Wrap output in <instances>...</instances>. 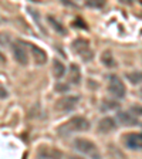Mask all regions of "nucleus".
Returning <instances> with one entry per match:
<instances>
[{"label": "nucleus", "instance_id": "1", "mask_svg": "<svg viewBox=\"0 0 142 159\" xmlns=\"http://www.w3.org/2000/svg\"><path fill=\"white\" fill-rule=\"evenodd\" d=\"M91 128V124L87 118L84 116H74L66 124L57 128V134L60 136H68L74 132H85Z\"/></svg>", "mask_w": 142, "mask_h": 159}, {"label": "nucleus", "instance_id": "2", "mask_svg": "<svg viewBox=\"0 0 142 159\" xmlns=\"http://www.w3.org/2000/svg\"><path fill=\"white\" fill-rule=\"evenodd\" d=\"M71 51L77 54L84 63H89L94 58V53L89 47V41L83 39V37H78L71 43Z\"/></svg>", "mask_w": 142, "mask_h": 159}, {"label": "nucleus", "instance_id": "3", "mask_svg": "<svg viewBox=\"0 0 142 159\" xmlns=\"http://www.w3.org/2000/svg\"><path fill=\"white\" fill-rule=\"evenodd\" d=\"M73 146L77 152H80L81 155L89 156V158H99V152H98L97 145L93 142V141H89V139H87V138L74 139Z\"/></svg>", "mask_w": 142, "mask_h": 159}, {"label": "nucleus", "instance_id": "4", "mask_svg": "<svg viewBox=\"0 0 142 159\" xmlns=\"http://www.w3.org/2000/svg\"><path fill=\"white\" fill-rule=\"evenodd\" d=\"M108 91L117 99H122L126 94V87L118 75H109L108 77Z\"/></svg>", "mask_w": 142, "mask_h": 159}, {"label": "nucleus", "instance_id": "5", "mask_svg": "<svg viewBox=\"0 0 142 159\" xmlns=\"http://www.w3.org/2000/svg\"><path fill=\"white\" fill-rule=\"evenodd\" d=\"M78 101H80V97L77 95H68V97H63V98L57 99L56 102V111L57 112H61V114H68L71 111L77 108L78 105Z\"/></svg>", "mask_w": 142, "mask_h": 159}, {"label": "nucleus", "instance_id": "6", "mask_svg": "<svg viewBox=\"0 0 142 159\" xmlns=\"http://www.w3.org/2000/svg\"><path fill=\"white\" fill-rule=\"evenodd\" d=\"M11 53H13V58L17 64L26 67L29 64V51L24 47V44L21 41L11 44Z\"/></svg>", "mask_w": 142, "mask_h": 159}, {"label": "nucleus", "instance_id": "7", "mask_svg": "<svg viewBox=\"0 0 142 159\" xmlns=\"http://www.w3.org/2000/svg\"><path fill=\"white\" fill-rule=\"evenodd\" d=\"M124 145L131 151H142V132L126 134L124 138Z\"/></svg>", "mask_w": 142, "mask_h": 159}, {"label": "nucleus", "instance_id": "8", "mask_svg": "<svg viewBox=\"0 0 142 159\" xmlns=\"http://www.w3.org/2000/svg\"><path fill=\"white\" fill-rule=\"evenodd\" d=\"M115 121L124 126H138L139 125L138 118L132 112H128V111H118L115 114Z\"/></svg>", "mask_w": 142, "mask_h": 159}, {"label": "nucleus", "instance_id": "9", "mask_svg": "<svg viewBox=\"0 0 142 159\" xmlns=\"http://www.w3.org/2000/svg\"><path fill=\"white\" fill-rule=\"evenodd\" d=\"M97 128H98L99 134H109L117 129V121L115 118H111V116H104L98 122Z\"/></svg>", "mask_w": 142, "mask_h": 159}, {"label": "nucleus", "instance_id": "10", "mask_svg": "<svg viewBox=\"0 0 142 159\" xmlns=\"http://www.w3.org/2000/svg\"><path fill=\"white\" fill-rule=\"evenodd\" d=\"M27 46H29L30 51H31V56H33L34 61H36L37 64H46L47 63V54L43 48L37 47L36 44H33V43H29Z\"/></svg>", "mask_w": 142, "mask_h": 159}, {"label": "nucleus", "instance_id": "11", "mask_svg": "<svg viewBox=\"0 0 142 159\" xmlns=\"http://www.w3.org/2000/svg\"><path fill=\"white\" fill-rule=\"evenodd\" d=\"M37 156L39 158H61L63 156V152H60V151H57V149L54 148H48V146L43 145V146H40L39 151H37Z\"/></svg>", "mask_w": 142, "mask_h": 159}, {"label": "nucleus", "instance_id": "12", "mask_svg": "<svg viewBox=\"0 0 142 159\" xmlns=\"http://www.w3.org/2000/svg\"><path fill=\"white\" fill-rule=\"evenodd\" d=\"M68 77H70V83L74 85H80L81 84V70H80L78 64H71L68 68Z\"/></svg>", "mask_w": 142, "mask_h": 159}, {"label": "nucleus", "instance_id": "13", "mask_svg": "<svg viewBox=\"0 0 142 159\" xmlns=\"http://www.w3.org/2000/svg\"><path fill=\"white\" fill-rule=\"evenodd\" d=\"M66 74H67V67L64 66V63L57 58H54L53 60V75L56 77L57 80H61V78H64Z\"/></svg>", "mask_w": 142, "mask_h": 159}, {"label": "nucleus", "instance_id": "14", "mask_svg": "<svg viewBox=\"0 0 142 159\" xmlns=\"http://www.w3.org/2000/svg\"><path fill=\"white\" fill-rule=\"evenodd\" d=\"M47 20H48V24L53 27V30L57 34H60V36H67V29L63 26L61 21H58V20H57L56 17H53L51 14L47 16Z\"/></svg>", "mask_w": 142, "mask_h": 159}, {"label": "nucleus", "instance_id": "15", "mask_svg": "<svg viewBox=\"0 0 142 159\" xmlns=\"http://www.w3.org/2000/svg\"><path fill=\"white\" fill-rule=\"evenodd\" d=\"M27 13L33 17L34 23H36V26L39 27L40 30H41V33H43L44 36H47V30L44 29L43 23H41V16H40V11H39V10L34 9V7H27Z\"/></svg>", "mask_w": 142, "mask_h": 159}, {"label": "nucleus", "instance_id": "16", "mask_svg": "<svg viewBox=\"0 0 142 159\" xmlns=\"http://www.w3.org/2000/svg\"><path fill=\"white\" fill-rule=\"evenodd\" d=\"M99 60H101V63L105 67H108V68H114V67L117 66V61L111 51H104V53L101 54V57H99Z\"/></svg>", "mask_w": 142, "mask_h": 159}, {"label": "nucleus", "instance_id": "17", "mask_svg": "<svg viewBox=\"0 0 142 159\" xmlns=\"http://www.w3.org/2000/svg\"><path fill=\"white\" fill-rule=\"evenodd\" d=\"M119 104L118 101H112V99H105V101H103V105H101V111H109V109H115L118 108Z\"/></svg>", "mask_w": 142, "mask_h": 159}, {"label": "nucleus", "instance_id": "18", "mask_svg": "<svg viewBox=\"0 0 142 159\" xmlns=\"http://www.w3.org/2000/svg\"><path fill=\"white\" fill-rule=\"evenodd\" d=\"M85 6L89 9H103L105 6V0H85Z\"/></svg>", "mask_w": 142, "mask_h": 159}, {"label": "nucleus", "instance_id": "19", "mask_svg": "<svg viewBox=\"0 0 142 159\" xmlns=\"http://www.w3.org/2000/svg\"><path fill=\"white\" fill-rule=\"evenodd\" d=\"M126 78H128L132 84H141L142 83V73L141 71H135V73L126 74Z\"/></svg>", "mask_w": 142, "mask_h": 159}, {"label": "nucleus", "instance_id": "20", "mask_svg": "<svg viewBox=\"0 0 142 159\" xmlns=\"http://www.w3.org/2000/svg\"><path fill=\"white\" fill-rule=\"evenodd\" d=\"M54 91L56 93H58V94H66V93H68L70 91V85L68 84H66V83H57L56 84V87H54Z\"/></svg>", "mask_w": 142, "mask_h": 159}, {"label": "nucleus", "instance_id": "21", "mask_svg": "<svg viewBox=\"0 0 142 159\" xmlns=\"http://www.w3.org/2000/svg\"><path fill=\"white\" fill-rule=\"evenodd\" d=\"M9 43H10V37L7 36V34L0 33V46H2V47H6Z\"/></svg>", "mask_w": 142, "mask_h": 159}, {"label": "nucleus", "instance_id": "22", "mask_svg": "<svg viewBox=\"0 0 142 159\" xmlns=\"http://www.w3.org/2000/svg\"><path fill=\"white\" fill-rule=\"evenodd\" d=\"M129 112H132L134 115H142V105H132Z\"/></svg>", "mask_w": 142, "mask_h": 159}, {"label": "nucleus", "instance_id": "23", "mask_svg": "<svg viewBox=\"0 0 142 159\" xmlns=\"http://www.w3.org/2000/svg\"><path fill=\"white\" fill-rule=\"evenodd\" d=\"M9 97V93H7V89L4 87L0 85V99H6Z\"/></svg>", "mask_w": 142, "mask_h": 159}, {"label": "nucleus", "instance_id": "24", "mask_svg": "<svg viewBox=\"0 0 142 159\" xmlns=\"http://www.w3.org/2000/svg\"><path fill=\"white\" fill-rule=\"evenodd\" d=\"M121 4H125V6H132L134 4V0H118Z\"/></svg>", "mask_w": 142, "mask_h": 159}, {"label": "nucleus", "instance_id": "25", "mask_svg": "<svg viewBox=\"0 0 142 159\" xmlns=\"http://www.w3.org/2000/svg\"><path fill=\"white\" fill-rule=\"evenodd\" d=\"M4 60H6V58H4V56L2 54V51H0V61H4Z\"/></svg>", "mask_w": 142, "mask_h": 159}, {"label": "nucleus", "instance_id": "26", "mask_svg": "<svg viewBox=\"0 0 142 159\" xmlns=\"http://www.w3.org/2000/svg\"><path fill=\"white\" fill-rule=\"evenodd\" d=\"M141 95H142V89H141Z\"/></svg>", "mask_w": 142, "mask_h": 159}]
</instances>
